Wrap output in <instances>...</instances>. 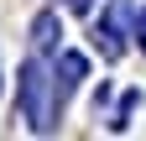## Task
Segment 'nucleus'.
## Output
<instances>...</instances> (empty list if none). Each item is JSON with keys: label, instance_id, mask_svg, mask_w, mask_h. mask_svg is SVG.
I'll return each instance as SVG.
<instances>
[{"label": "nucleus", "instance_id": "nucleus-1", "mask_svg": "<svg viewBox=\"0 0 146 141\" xmlns=\"http://www.w3.org/2000/svg\"><path fill=\"white\" fill-rule=\"evenodd\" d=\"M21 110L31 120V131H52V120H58V94H52V78H47V63L31 58L21 68Z\"/></svg>", "mask_w": 146, "mask_h": 141}, {"label": "nucleus", "instance_id": "nucleus-3", "mask_svg": "<svg viewBox=\"0 0 146 141\" xmlns=\"http://www.w3.org/2000/svg\"><path fill=\"white\" fill-rule=\"evenodd\" d=\"M89 73V63H84V52H63V63H58V78H52V94H58V110H63V99L78 89V78Z\"/></svg>", "mask_w": 146, "mask_h": 141}, {"label": "nucleus", "instance_id": "nucleus-4", "mask_svg": "<svg viewBox=\"0 0 146 141\" xmlns=\"http://www.w3.org/2000/svg\"><path fill=\"white\" fill-rule=\"evenodd\" d=\"M63 37V26H58V16H52V11H42V16H36V21H31V47L36 52H47L52 42H58Z\"/></svg>", "mask_w": 146, "mask_h": 141}, {"label": "nucleus", "instance_id": "nucleus-5", "mask_svg": "<svg viewBox=\"0 0 146 141\" xmlns=\"http://www.w3.org/2000/svg\"><path fill=\"white\" fill-rule=\"evenodd\" d=\"M136 37H141V52H146V11H136Z\"/></svg>", "mask_w": 146, "mask_h": 141}, {"label": "nucleus", "instance_id": "nucleus-6", "mask_svg": "<svg viewBox=\"0 0 146 141\" xmlns=\"http://www.w3.org/2000/svg\"><path fill=\"white\" fill-rule=\"evenodd\" d=\"M89 5H94V0H68V11H89Z\"/></svg>", "mask_w": 146, "mask_h": 141}, {"label": "nucleus", "instance_id": "nucleus-2", "mask_svg": "<svg viewBox=\"0 0 146 141\" xmlns=\"http://www.w3.org/2000/svg\"><path fill=\"white\" fill-rule=\"evenodd\" d=\"M131 21H136V0H110V11H104V21L94 26V47L104 52L110 63L125 52V31H131Z\"/></svg>", "mask_w": 146, "mask_h": 141}]
</instances>
